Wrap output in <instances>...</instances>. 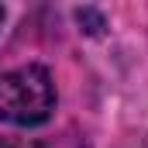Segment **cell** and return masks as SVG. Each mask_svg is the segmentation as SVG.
Instances as JSON below:
<instances>
[{"label": "cell", "mask_w": 148, "mask_h": 148, "mask_svg": "<svg viewBox=\"0 0 148 148\" xmlns=\"http://www.w3.org/2000/svg\"><path fill=\"white\" fill-rule=\"evenodd\" d=\"M55 110V83L41 66H21L0 76V117L21 127L48 121Z\"/></svg>", "instance_id": "6da1fadb"}, {"label": "cell", "mask_w": 148, "mask_h": 148, "mask_svg": "<svg viewBox=\"0 0 148 148\" xmlns=\"http://www.w3.org/2000/svg\"><path fill=\"white\" fill-rule=\"evenodd\" d=\"M0 148H41V145L28 141V138H17V141H0Z\"/></svg>", "instance_id": "7a4b0ae2"}, {"label": "cell", "mask_w": 148, "mask_h": 148, "mask_svg": "<svg viewBox=\"0 0 148 148\" xmlns=\"http://www.w3.org/2000/svg\"><path fill=\"white\" fill-rule=\"evenodd\" d=\"M0 24H3V7H0Z\"/></svg>", "instance_id": "3957f363"}]
</instances>
